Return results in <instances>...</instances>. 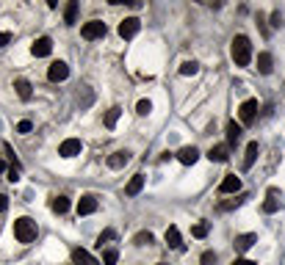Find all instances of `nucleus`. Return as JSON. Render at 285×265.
<instances>
[{
  "mask_svg": "<svg viewBox=\"0 0 285 265\" xmlns=\"http://www.w3.org/2000/svg\"><path fill=\"white\" fill-rule=\"evenodd\" d=\"M230 53H233V61L235 67H249L252 64V42L247 39L244 34H238L230 44Z\"/></svg>",
  "mask_w": 285,
  "mask_h": 265,
  "instance_id": "1",
  "label": "nucleus"
},
{
  "mask_svg": "<svg viewBox=\"0 0 285 265\" xmlns=\"http://www.w3.org/2000/svg\"><path fill=\"white\" fill-rule=\"evenodd\" d=\"M14 238L19 240V243H31V240H36V221H31V218H17L14 221Z\"/></svg>",
  "mask_w": 285,
  "mask_h": 265,
  "instance_id": "2",
  "label": "nucleus"
},
{
  "mask_svg": "<svg viewBox=\"0 0 285 265\" xmlns=\"http://www.w3.org/2000/svg\"><path fill=\"white\" fill-rule=\"evenodd\" d=\"M258 111H260L258 100H244V103H241V108H238V116H241V124H252V122L258 119Z\"/></svg>",
  "mask_w": 285,
  "mask_h": 265,
  "instance_id": "3",
  "label": "nucleus"
},
{
  "mask_svg": "<svg viewBox=\"0 0 285 265\" xmlns=\"http://www.w3.org/2000/svg\"><path fill=\"white\" fill-rule=\"evenodd\" d=\"M80 36L83 39H103L105 36V22H100V19H92V22H86V25L80 28Z\"/></svg>",
  "mask_w": 285,
  "mask_h": 265,
  "instance_id": "4",
  "label": "nucleus"
},
{
  "mask_svg": "<svg viewBox=\"0 0 285 265\" xmlns=\"http://www.w3.org/2000/svg\"><path fill=\"white\" fill-rule=\"evenodd\" d=\"M69 77V67L64 64V61H53L50 69H47V80L50 83H61V80H67Z\"/></svg>",
  "mask_w": 285,
  "mask_h": 265,
  "instance_id": "5",
  "label": "nucleus"
},
{
  "mask_svg": "<svg viewBox=\"0 0 285 265\" xmlns=\"http://www.w3.org/2000/svg\"><path fill=\"white\" fill-rule=\"evenodd\" d=\"M138 31H141V19L138 17H128V19H122L119 22V36L122 39H133Z\"/></svg>",
  "mask_w": 285,
  "mask_h": 265,
  "instance_id": "6",
  "label": "nucleus"
},
{
  "mask_svg": "<svg viewBox=\"0 0 285 265\" xmlns=\"http://www.w3.org/2000/svg\"><path fill=\"white\" fill-rule=\"evenodd\" d=\"M80 149H83L80 138H67V141H61L58 155H61V158H75V155H80Z\"/></svg>",
  "mask_w": 285,
  "mask_h": 265,
  "instance_id": "7",
  "label": "nucleus"
},
{
  "mask_svg": "<svg viewBox=\"0 0 285 265\" xmlns=\"http://www.w3.org/2000/svg\"><path fill=\"white\" fill-rule=\"evenodd\" d=\"M255 243H258V235H255V232H247V235H238V238H235L233 246H235V251H238V254H244V251H249Z\"/></svg>",
  "mask_w": 285,
  "mask_h": 265,
  "instance_id": "8",
  "label": "nucleus"
},
{
  "mask_svg": "<svg viewBox=\"0 0 285 265\" xmlns=\"http://www.w3.org/2000/svg\"><path fill=\"white\" fill-rule=\"evenodd\" d=\"M108 169H125L130 163V152L128 149H119V152H114V155H108Z\"/></svg>",
  "mask_w": 285,
  "mask_h": 265,
  "instance_id": "9",
  "label": "nucleus"
},
{
  "mask_svg": "<svg viewBox=\"0 0 285 265\" xmlns=\"http://www.w3.org/2000/svg\"><path fill=\"white\" fill-rule=\"evenodd\" d=\"M31 53H34L36 58H44V55L53 53V42L47 39V36H42V39H36V42L31 44Z\"/></svg>",
  "mask_w": 285,
  "mask_h": 265,
  "instance_id": "10",
  "label": "nucleus"
},
{
  "mask_svg": "<svg viewBox=\"0 0 285 265\" xmlns=\"http://www.w3.org/2000/svg\"><path fill=\"white\" fill-rule=\"evenodd\" d=\"M177 160H180L183 166H194V163L199 160V149L197 146H183L180 152H177Z\"/></svg>",
  "mask_w": 285,
  "mask_h": 265,
  "instance_id": "11",
  "label": "nucleus"
},
{
  "mask_svg": "<svg viewBox=\"0 0 285 265\" xmlns=\"http://www.w3.org/2000/svg\"><path fill=\"white\" fill-rule=\"evenodd\" d=\"M219 191H222V194H238V191H241V177L227 174L225 180H222V185H219Z\"/></svg>",
  "mask_w": 285,
  "mask_h": 265,
  "instance_id": "12",
  "label": "nucleus"
},
{
  "mask_svg": "<svg viewBox=\"0 0 285 265\" xmlns=\"http://www.w3.org/2000/svg\"><path fill=\"white\" fill-rule=\"evenodd\" d=\"M95 210H97V199L92 196V194L80 196V202H78V215H92Z\"/></svg>",
  "mask_w": 285,
  "mask_h": 265,
  "instance_id": "13",
  "label": "nucleus"
},
{
  "mask_svg": "<svg viewBox=\"0 0 285 265\" xmlns=\"http://www.w3.org/2000/svg\"><path fill=\"white\" fill-rule=\"evenodd\" d=\"M72 263H75V265H100L95 257L86 251V248H72Z\"/></svg>",
  "mask_w": 285,
  "mask_h": 265,
  "instance_id": "14",
  "label": "nucleus"
},
{
  "mask_svg": "<svg viewBox=\"0 0 285 265\" xmlns=\"http://www.w3.org/2000/svg\"><path fill=\"white\" fill-rule=\"evenodd\" d=\"M141 188H144V174H133L130 182H128V188H125V194H128V196H138Z\"/></svg>",
  "mask_w": 285,
  "mask_h": 265,
  "instance_id": "15",
  "label": "nucleus"
},
{
  "mask_svg": "<svg viewBox=\"0 0 285 265\" xmlns=\"http://www.w3.org/2000/svg\"><path fill=\"white\" fill-rule=\"evenodd\" d=\"M241 133H244V130H241V124H238L235 119H230V122H227V144H230V146H235V144H238V138H241Z\"/></svg>",
  "mask_w": 285,
  "mask_h": 265,
  "instance_id": "16",
  "label": "nucleus"
},
{
  "mask_svg": "<svg viewBox=\"0 0 285 265\" xmlns=\"http://www.w3.org/2000/svg\"><path fill=\"white\" fill-rule=\"evenodd\" d=\"M208 158L213 163H225L227 158H230V149H227L225 144H216V146H210V152H208Z\"/></svg>",
  "mask_w": 285,
  "mask_h": 265,
  "instance_id": "17",
  "label": "nucleus"
},
{
  "mask_svg": "<svg viewBox=\"0 0 285 265\" xmlns=\"http://www.w3.org/2000/svg\"><path fill=\"white\" fill-rule=\"evenodd\" d=\"M164 240H166V246L169 248H180L183 246V238H180V230H177V227H169L166 235H164Z\"/></svg>",
  "mask_w": 285,
  "mask_h": 265,
  "instance_id": "18",
  "label": "nucleus"
},
{
  "mask_svg": "<svg viewBox=\"0 0 285 265\" xmlns=\"http://www.w3.org/2000/svg\"><path fill=\"white\" fill-rule=\"evenodd\" d=\"M119 116H122V108H119V105H114L111 111L103 116V124H105L108 130H114V127H116V122H119Z\"/></svg>",
  "mask_w": 285,
  "mask_h": 265,
  "instance_id": "19",
  "label": "nucleus"
},
{
  "mask_svg": "<svg viewBox=\"0 0 285 265\" xmlns=\"http://www.w3.org/2000/svg\"><path fill=\"white\" fill-rule=\"evenodd\" d=\"M64 22H67V25H75V22H78V3H75V0H69L67 9H64Z\"/></svg>",
  "mask_w": 285,
  "mask_h": 265,
  "instance_id": "20",
  "label": "nucleus"
},
{
  "mask_svg": "<svg viewBox=\"0 0 285 265\" xmlns=\"http://www.w3.org/2000/svg\"><path fill=\"white\" fill-rule=\"evenodd\" d=\"M258 152H260L258 141H249V146H247V158H244V169H252V163H255Z\"/></svg>",
  "mask_w": 285,
  "mask_h": 265,
  "instance_id": "21",
  "label": "nucleus"
},
{
  "mask_svg": "<svg viewBox=\"0 0 285 265\" xmlns=\"http://www.w3.org/2000/svg\"><path fill=\"white\" fill-rule=\"evenodd\" d=\"M258 72L260 75H271V53H260L258 55Z\"/></svg>",
  "mask_w": 285,
  "mask_h": 265,
  "instance_id": "22",
  "label": "nucleus"
},
{
  "mask_svg": "<svg viewBox=\"0 0 285 265\" xmlns=\"http://www.w3.org/2000/svg\"><path fill=\"white\" fill-rule=\"evenodd\" d=\"M277 207H280V202H277V188H268V199L263 202V213H277Z\"/></svg>",
  "mask_w": 285,
  "mask_h": 265,
  "instance_id": "23",
  "label": "nucleus"
},
{
  "mask_svg": "<svg viewBox=\"0 0 285 265\" xmlns=\"http://www.w3.org/2000/svg\"><path fill=\"white\" fill-rule=\"evenodd\" d=\"M50 207H53V213L64 215V213H67V210H69V199H67V196H53Z\"/></svg>",
  "mask_w": 285,
  "mask_h": 265,
  "instance_id": "24",
  "label": "nucleus"
},
{
  "mask_svg": "<svg viewBox=\"0 0 285 265\" xmlns=\"http://www.w3.org/2000/svg\"><path fill=\"white\" fill-rule=\"evenodd\" d=\"M14 88H17L19 100H31V94H34V91H31V83H28L25 77H19L17 83H14Z\"/></svg>",
  "mask_w": 285,
  "mask_h": 265,
  "instance_id": "25",
  "label": "nucleus"
},
{
  "mask_svg": "<svg viewBox=\"0 0 285 265\" xmlns=\"http://www.w3.org/2000/svg\"><path fill=\"white\" fill-rule=\"evenodd\" d=\"M208 232H210V224H208V221H199V224L191 227V235H194V238H205Z\"/></svg>",
  "mask_w": 285,
  "mask_h": 265,
  "instance_id": "26",
  "label": "nucleus"
},
{
  "mask_svg": "<svg viewBox=\"0 0 285 265\" xmlns=\"http://www.w3.org/2000/svg\"><path fill=\"white\" fill-rule=\"evenodd\" d=\"M152 240H155V238H152V232H147V230H144V232H138L136 238H133V243H136V246H150Z\"/></svg>",
  "mask_w": 285,
  "mask_h": 265,
  "instance_id": "27",
  "label": "nucleus"
},
{
  "mask_svg": "<svg viewBox=\"0 0 285 265\" xmlns=\"http://www.w3.org/2000/svg\"><path fill=\"white\" fill-rule=\"evenodd\" d=\"M197 72H199V64H197V61H183L180 75H186V77H189V75H197Z\"/></svg>",
  "mask_w": 285,
  "mask_h": 265,
  "instance_id": "28",
  "label": "nucleus"
},
{
  "mask_svg": "<svg viewBox=\"0 0 285 265\" xmlns=\"http://www.w3.org/2000/svg\"><path fill=\"white\" fill-rule=\"evenodd\" d=\"M116 260H119V251H116V248H105L103 251V263L105 265H116Z\"/></svg>",
  "mask_w": 285,
  "mask_h": 265,
  "instance_id": "29",
  "label": "nucleus"
},
{
  "mask_svg": "<svg viewBox=\"0 0 285 265\" xmlns=\"http://www.w3.org/2000/svg\"><path fill=\"white\" fill-rule=\"evenodd\" d=\"M244 199H247V194H241L238 199H230V202H222V205H219V210H233V207L244 205Z\"/></svg>",
  "mask_w": 285,
  "mask_h": 265,
  "instance_id": "30",
  "label": "nucleus"
},
{
  "mask_svg": "<svg viewBox=\"0 0 285 265\" xmlns=\"http://www.w3.org/2000/svg\"><path fill=\"white\" fill-rule=\"evenodd\" d=\"M150 111H152V103H150V100H138V105H136V113H138V116H147Z\"/></svg>",
  "mask_w": 285,
  "mask_h": 265,
  "instance_id": "31",
  "label": "nucleus"
},
{
  "mask_svg": "<svg viewBox=\"0 0 285 265\" xmlns=\"http://www.w3.org/2000/svg\"><path fill=\"white\" fill-rule=\"evenodd\" d=\"M114 238H116V232H114V230H105L103 235H100V238H97V246L103 248V243H108V240H114Z\"/></svg>",
  "mask_w": 285,
  "mask_h": 265,
  "instance_id": "32",
  "label": "nucleus"
},
{
  "mask_svg": "<svg viewBox=\"0 0 285 265\" xmlns=\"http://www.w3.org/2000/svg\"><path fill=\"white\" fill-rule=\"evenodd\" d=\"M31 130H34V124H31L28 119L17 122V133H22V136H25V133H31Z\"/></svg>",
  "mask_w": 285,
  "mask_h": 265,
  "instance_id": "33",
  "label": "nucleus"
},
{
  "mask_svg": "<svg viewBox=\"0 0 285 265\" xmlns=\"http://www.w3.org/2000/svg\"><path fill=\"white\" fill-rule=\"evenodd\" d=\"M216 263V254H213V251H205V254H202V265H213Z\"/></svg>",
  "mask_w": 285,
  "mask_h": 265,
  "instance_id": "34",
  "label": "nucleus"
},
{
  "mask_svg": "<svg viewBox=\"0 0 285 265\" xmlns=\"http://www.w3.org/2000/svg\"><path fill=\"white\" fill-rule=\"evenodd\" d=\"M6 180H9V182H17L19 180V171L17 169H9V171H6Z\"/></svg>",
  "mask_w": 285,
  "mask_h": 265,
  "instance_id": "35",
  "label": "nucleus"
},
{
  "mask_svg": "<svg viewBox=\"0 0 285 265\" xmlns=\"http://www.w3.org/2000/svg\"><path fill=\"white\" fill-rule=\"evenodd\" d=\"M233 265H258V263H255V260H247V257H235Z\"/></svg>",
  "mask_w": 285,
  "mask_h": 265,
  "instance_id": "36",
  "label": "nucleus"
},
{
  "mask_svg": "<svg viewBox=\"0 0 285 265\" xmlns=\"http://www.w3.org/2000/svg\"><path fill=\"white\" fill-rule=\"evenodd\" d=\"M271 25H274V28L283 25V17H280V11H274V14H271Z\"/></svg>",
  "mask_w": 285,
  "mask_h": 265,
  "instance_id": "37",
  "label": "nucleus"
},
{
  "mask_svg": "<svg viewBox=\"0 0 285 265\" xmlns=\"http://www.w3.org/2000/svg\"><path fill=\"white\" fill-rule=\"evenodd\" d=\"M11 42V34H6V31H0V47H3V44H9Z\"/></svg>",
  "mask_w": 285,
  "mask_h": 265,
  "instance_id": "38",
  "label": "nucleus"
},
{
  "mask_svg": "<svg viewBox=\"0 0 285 265\" xmlns=\"http://www.w3.org/2000/svg\"><path fill=\"white\" fill-rule=\"evenodd\" d=\"M6 207H9V199H6L3 194H0V210H6Z\"/></svg>",
  "mask_w": 285,
  "mask_h": 265,
  "instance_id": "39",
  "label": "nucleus"
},
{
  "mask_svg": "<svg viewBox=\"0 0 285 265\" xmlns=\"http://www.w3.org/2000/svg\"><path fill=\"white\" fill-rule=\"evenodd\" d=\"M9 171V166H6V160H0V174H6Z\"/></svg>",
  "mask_w": 285,
  "mask_h": 265,
  "instance_id": "40",
  "label": "nucleus"
},
{
  "mask_svg": "<svg viewBox=\"0 0 285 265\" xmlns=\"http://www.w3.org/2000/svg\"><path fill=\"white\" fill-rule=\"evenodd\" d=\"M158 265H166V263H158Z\"/></svg>",
  "mask_w": 285,
  "mask_h": 265,
  "instance_id": "41",
  "label": "nucleus"
}]
</instances>
